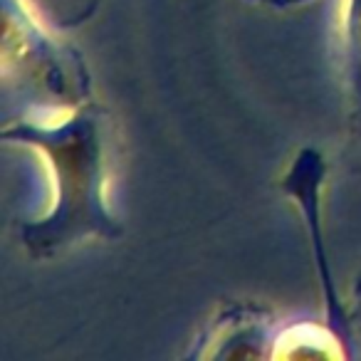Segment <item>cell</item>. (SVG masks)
<instances>
[{"label":"cell","mask_w":361,"mask_h":361,"mask_svg":"<svg viewBox=\"0 0 361 361\" xmlns=\"http://www.w3.org/2000/svg\"><path fill=\"white\" fill-rule=\"evenodd\" d=\"M356 292L361 295V277H359V282H356Z\"/></svg>","instance_id":"cell-6"},{"label":"cell","mask_w":361,"mask_h":361,"mask_svg":"<svg viewBox=\"0 0 361 361\" xmlns=\"http://www.w3.org/2000/svg\"><path fill=\"white\" fill-rule=\"evenodd\" d=\"M326 164L324 156L317 149H302L287 173L282 176V191L295 201L305 218L307 238H310L312 260H314V272L322 285V300H324V322L329 331L346 346L351 354V324L346 307L336 292V280L331 272L329 252H326V238L322 228V186H324Z\"/></svg>","instance_id":"cell-2"},{"label":"cell","mask_w":361,"mask_h":361,"mask_svg":"<svg viewBox=\"0 0 361 361\" xmlns=\"http://www.w3.org/2000/svg\"><path fill=\"white\" fill-rule=\"evenodd\" d=\"M206 349L196 351L203 359H252L272 356L275 334L270 329V317L257 307L228 310L213 326V334L203 341Z\"/></svg>","instance_id":"cell-3"},{"label":"cell","mask_w":361,"mask_h":361,"mask_svg":"<svg viewBox=\"0 0 361 361\" xmlns=\"http://www.w3.org/2000/svg\"><path fill=\"white\" fill-rule=\"evenodd\" d=\"M272 356L292 359V356H351L346 346L329 331V326H290L275 336Z\"/></svg>","instance_id":"cell-4"},{"label":"cell","mask_w":361,"mask_h":361,"mask_svg":"<svg viewBox=\"0 0 361 361\" xmlns=\"http://www.w3.org/2000/svg\"><path fill=\"white\" fill-rule=\"evenodd\" d=\"M0 136L40 151L55 183L52 206L20 233L27 255L47 260L77 243L121 235V223L106 201L104 141L94 104L70 106L52 119H18L3 126Z\"/></svg>","instance_id":"cell-1"},{"label":"cell","mask_w":361,"mask_h":361,"mask_svg":"<svg viewBox=\"0 0 361 361\" xmlns=\"http://www.w3.org/2000/svg\"><path fill=\"white\" fill-rule=\"evenodd\" d=\"M344 62L346 82L361 119V0H344Z\"/></svg>","instance_id":"cell-5"}]
</instances>
